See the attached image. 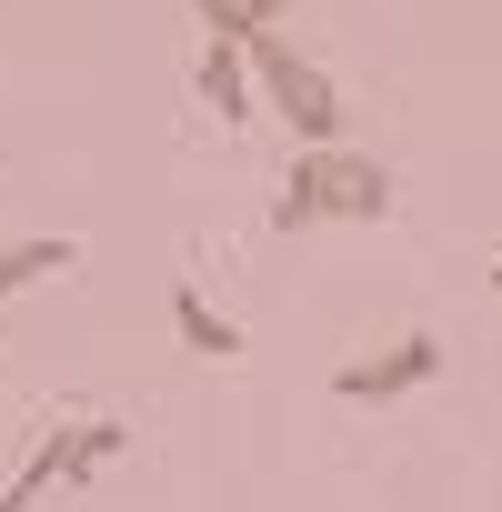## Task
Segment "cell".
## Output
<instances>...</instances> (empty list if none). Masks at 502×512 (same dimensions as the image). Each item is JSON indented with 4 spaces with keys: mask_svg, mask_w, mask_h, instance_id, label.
Wrapping results in <instances>:
<instances>
[{
    "mask_svg": "<svg viewBox=\"0 0 502 512\" xmlns=\"http://www.w3.org/2000/svg\"><path fill=\"white\" fill-rule=\"evenodd\" d=\"M392 201H402L392 161H372V151H352V141H312V151H292V171H282V191H272V231L392 221Z\"/></svg>",
    "mask_w": 502,
    "mask_h": 512,
    "instance_id": "cell-1",
    "label": "cell"
},
{
    "mask_svg": "<svg viewBox=\"0 0 502 512\" xmlns=\"http://www.w3.org/2000/svg\"><path fill=\"white\" fill-rule=\"evenodd\" d=\"M241 51H251V91H262V111H272L302 151H312V141H342V121H352V111H342V81H332L302 41L262 31V41H241Z\"/></svg>",
    "mask_w": 502,
    "mask_h": 512,
    "instance_id": "cell-2",
    "label": "cell"
},
{
    "mask_svg": "<svg viewBox=\"0 0 502 512\" xmlns=\"http://www.w3.org/2000/svg\"><path fill=\"white\" fill-rule=\"evenodd\" d=\"M131 452V432L111 422V412H81V422H51L31 452H21V472L0 482V512H41L51 492H81V482H101L111 462Z\"/></svg>",
    "mask_w": 502,
    "mask_h": 512,
    "instance_id": "cell-3",
    "label": "cell"
},
{
    "mask_svg": "<svg viewBox=\"0 0 502 512\" xmlns=\"http://www.w3.org/2000/svg\"><path fill=\"white\" fill-rule=\"evenodd\" d=\"M422 382H442V332H392L382 352H362V362L332 372V402L372 412V402H402V392H422Z\"/></svg>",
    "mask_w": 502,
    "mask_h": 512,
    "instance_id": "cell-4",
    "label": "cell"
},
{
    "mask_svg": "<svg viewBox=\"0 0 502 512\" xmlns=\"http://www.w3.org/2000/svg\"><path fill=\"white\" fill-rule=\"evenodd\" d=\"M191 81H201V101H211V121H251L262 111V91H251V51L241 41H201V61H191Z\"/></svg>",
    "mask_w": 502,
    "mask_h": 512,
    "instance_id": "cell-5",
    "label": "cell"
},
{
    "mask_svg": "<svg viewBox=\"0 0 502 512\" xmlns=\"http://www.w3.org/2000/svg\"><path fill=\"white\" fill-rule=\"evenodd\" d=\"M61 272H81V241H71V231L0 241V302H11V292H41V282H61Z\"/></svg>",
    "mask_w": 502,
    "mask_h": 512,
    "instance_id": "cell-6",
    "label": "cell"
},
{
    "mask_svg": "<svg viewBox=\"0 0 502 512\" xmlns=\"http://www.w3.org/2000/svg\"><path fill=\"white\" fill-rule=\"evenodd\" d=\"M171 332H181V352H191V362H241V352H251V342H241V322H221L191 282H171Z\"/></svg>",
    "mask_w": 502,
    "mask_h": 512,
    "instance_id": "cell-7",
    "label": "cell"
},
{
    "mask_svg": "<svg viewBox=\"0 0 502 512\" xmlns=\"http://www.w3.org/2000/svg\"><path fill=\"white\" fill-rule=\"evenodd\" d=\"M181 11L201 21V41H262V31H282V0H181Z\"/></svg>",
    "mask_w": 502,
    "mask_h": 512,
    "instance_id": "cell-8",
    "label": "cell"
},
{
    "mask_svg": "<svg viewBox=\"0 0 502 512\" xmlns=\"http://www.w3.org/2000/svg\"><path fill=\"white\" fill-rule=\"evenodd\" d=\"M482 282H492V292H502V262H492V272H482Z\"/></svg>",
    "mask_w": 502,
    "mask_h": 512,
    "instance_id": "cell-9",
    "label": "cell"
}]
</instances>
